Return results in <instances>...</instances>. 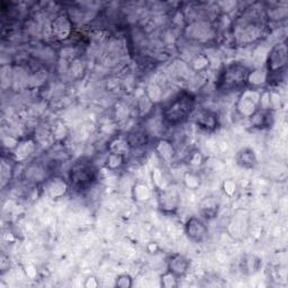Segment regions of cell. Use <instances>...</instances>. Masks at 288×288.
Returning a JSON list of instances; mask_svg holds the SVG:
<instances>
[{
  "label": "cell",
  "instance_id": "6da1fadb",
  "mask_svg": "<svg viewBox=\"0 0 288 288\" xmlns=\"http://www.w3.org/2000/svg\"><path fill=\"white\" fill-rule=\"evenodd\" d=\"M194 107H195V98L190 93L183 92L163 108L162 117L170 125L181 124L190 116Z\"/></svg>",
  "mask_w": 288,
  "mask_h": 288
},
{
  "label": "cell",
  "instance_id": "7a4b0ae2",
  "mask_svg": "<svg viewBox=\"0 0 288 288\" xmlns=\"http://www.w3.org/2000/svg\"><path fill=\"white\" fill-rule=\"evenodd\" d=\"M97 169L89 161L75 162L69 171V187L77 193L88 190L97 180Z\"/></svg>",
  "mask_w": 288,
  "mask_h": 288
},
{
  "label": "cell",
  "instance_id": "3957f363",
  "mask_svg": "<svg viewBox=\"0 0 288 288\" xmlns=\"http://www.w3.org/2000/svg\"><path fill=\"white\" fill-rule=\"evenodd\" d=\"M249 70L243 64L231 63L220 73L217 87L223 91L239 90L249 81Z\"/></svg>",
  "mask_w": 288,
  "mask_h": 288
},
{
  "label": "cell",
  "instance_id": "277c9868",
  "mask_svg": "<svg viewBox=\"0 0 288 288\" xmlns=\"http://www.w3.org/2000/svg\"><path fill=\"white\" fill-rule=\"evenodd\" d=\"M288 60V49L285 42L273 45L267 59V70L269 75L279 74L286 68Z\"/></svg>",
  "mask_w": 288,
  "mask_h": 288
},
{
  "label": "cell",
  "instance_id": "5b68a950",
  "mask_svg": "<svg viewBox=\"0 0 288 288\" xmlns=\"http://www.w3.org/2000/svg\"><path fill=\"white\" fill-rule=\"evenodd\" d=\"M185 232L188 239L194 241V242H202L207 237L209 230H207V226L201 219L193 216L186 222Z\"/></svg>",
  "mask_w": 288,
  "mask_h": 288
},
{
  "label": "cell",
  "instance_id": "8992f818",
  "mask_svg": "<svg viewBox=\"0 0 288 288\" xmlns=\"http://www.w3.org/2000/svg\"><path fill=\"white\" fill-rule=\"evenodd\" d=\"M190 266L189 259L186 258L182 254H172L168 259V271L173 273L174 276L180 278L188 271Z\"/></svg>",
  "mask_w": 288,
  "mask_h": 288
},
{
  "label": "cell",
  "instance_id": "52a82bcc",
  "mask_svg": "<svg viewBox=\"0 0 288 288\" xmlns=\"http://www.w3.org/2000/svg\"><path fill=\"white\" fill-rule=\"evenodd\" d=\"M69 183L64 181V179L60 177L52 176L46 180V189L52 198H59L67 193Z\"/></svg>",
  "mask_w": 288,
  "mask_h": 288
},
{
  "label": "cell",
  "instance_id": "ba28073f",
  "mask_svg": "<svg viewBox=\"0 0 288 288\" xmlns=\"http://www.w3.org/2000/svg\"><path fill=\"white\" fill-rule=\"evenodd\" d=\"M237 161L240 167L242 168H253L257 163V157L256 153L252 149L244 148L242 150H240L237 155Z\"/></svg>",
  "mask_w": 288,
  "mask_h": 288
},
{
  "label": "cell",
  "instance_id": "9c48e42d",
  "mask_svg": "<svg viewBox=\"0 0 288 288\" xmlns=\"http://www.w3.org/2000/svg\"><path fill=\"white\" fill-rule=\"evenodd\" d=\"M217 115L213 112H203L202 114L197 116L196 123L197 125L204 130H214L217 127Z\"/></svg>",
  "mask_w": 288,
  "mask_h": 288
},
{
  "label": "cell",
  "instance_id": "30bf717a",
  "mask_svg": "<svg viewBox=\"0 0 288 288\" xmlns=\"http://www.w3.org/2000/svg\"><path fill=\"white\" fill-rule=\"evenodd\" d=\"M149 143V135L144 132H134L126 139V144L132 149H139Z\"/></svg>",
  "mask_w": 288,
  "mask_h": 288
},
{
  "label": "cell",
  "instance_id": "8fae6325",
  "mask_svg": "<svg viewBox=\"0 0 288 288\" xmlns=\"http://www.w3.org/2000/svg\"><path fill=\"white\" fill-rule=\"evenodd\" d=\"M160 203H161V206L163 209L166 210H174L177 209V204H178V198L176 193L173 191H170V190H166L161 194V196H160Z\"/></svg>",
  "mask_w": 288,
  "mask_h": 288
},
{
  "label": "cell",
  "instance_id": "7c38bea8",
  "mask_svg": "<svg viewBox=\"0 0 288 288\" xmlns=\"http://www.w3.org/2000/svg\"><path fill=\"white\" fill-rule=\"evenodd\" d=\"M33 151V143L30 141H25V142H22L18 144L15 151H14V157H15L16 161H21V160H25L27 158V155H30Z\"/></svg>",
  "mask_w": 288,
  "mask_h": 288
},
{
  "label": "cell",
  "instance_id": "4fadbf2b",
  "mask_svg": "<svg viewBox=\"0 0 288 288\" xmlns=\"http://www.w3.org/2000/svg\"><path fill=\"white\" fill-rule=\"evenodd\" d=\"M125 162L124 154L121 152H112L107 155L106 167L111 170H116L121 168Z\"/></svg>",
  "mask_w": 288,
  "mask_h": 288
},
{
  "label": "cell",
  "instance_id": "5bb4252c",
  "mask_svg": "<svg viewBox=\"0 0 288 288\" xmlns=\"http://www.w3.org/2000/svg\"><path fill=\"white\" fill-rule=\"evenodd\" d=\"M158 152L160 155H161L162 159H164V160L171 159L174 154L172 145L170 144L169 142H167V141H161V142L159 143Z\"/></svg>",
  "mask_w": 288,
  "mask_h": 288
},
{
  "label": "cell",
  "instance_id": "9a60e30c",
  "mask_svg": "<svg viewBox=\"0 0 288 288\" xmlns=\"http://www.w3.org/2000/svg\"><path fill=\"white\" fill-rule=\"evenodd\" d=\"M161 285L166 288H173L178 286V277L170 271H167L161 277Z\"/></svg>",
  "mask_w": 288,
  "mask_h": 288
},
{
  "label": "cell",
  "instance_id": "2e32d148",
  "mask_svg": "<svg viewBox=\"0 0 288 288\" xmlns=\"http://www.w3.org/2000/svg\"><path fill=\"white\" fill-rule=\"evenodd\" d=\"M133 285V279H132V277L130 275H120L117 277L116 279V286L117 287H121V288H130Z\"/></svg>",
  "mask_w": 288,
  "mask_h": 288
},
{
  "label": "cell",
  "instance_id": "e0dca14e",
  "mask_svg": "<svg viewBox=\"0 0 288 288\" xmlns=\"http://www.w3.org/2000/svg\"><path fill=\"white\" fill-rule=\"evenodd\" d=\"M8 260H9V258L5 256V254L3 253V254H2V263H0V267H2V270H3V271H6V270H7V268H6V266H5V264H6V261H8Z\"/></svg>",
  "mask_w": 288,
  "mask_h": 288
},
{
  "label": "cell",
  "instance_id": "ac0fdd59",
  "mask_svg": "<svg viewBox=\"0 0 288 288\" xmlns=\"http://www.w3.org/2000/svg\"><path fill=\"white\" fill-rule=\"evenodd\" d=\"M86 287H96L97 286V281L95 278H88L86 284H84Z\"/></svg>",
  "mask_w": 288,
  "mask_h": 288
}]
</instances>
